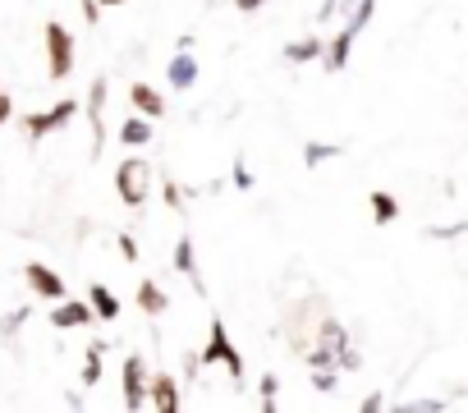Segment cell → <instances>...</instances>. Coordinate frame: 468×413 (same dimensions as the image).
<instances>
[{"mask_svg":"<svg viewBox=\"0 0 468 413\" xmlns=\"http://www.w3.org/2000/svg\"><path fill=\"white\" fill-rule=\"evenodd\" d=\"M372 10H377V0H358L354 5V15H349V24L331 37V47H322V60H326V69L331 74H340L345 65H349V51H354V37L372 24Z\"/></svg>","mask_w":468,"mask_h":413,"instance_id":"cell-1","label":"cell"},{"mask_svg":"<svg viewBox=\"0 0 468 413\" xmlns=\"http://www.w3.org/2000/svg\"><path fill=\"white\" fill-rule=\"evenodd\" d=\"M147 184H152V165H147V161L129 156V161L115 165V193H120L124 206H133V212L147 202Z\"/></svg>","mask_w":468,"mask_h":413,"instance_id":"cell-2","label":"cell"},{"mask_svg":"<svg viewBox=\"0 0 468 413\" xmlns=\"http://www.w3.org/2000/svg\"><path fill=\"white\" fill-rule=\"evenodd\" d=\"M47 74L56 79V83H65L69 74H74V37H69V28L65 24H47Z\"/></svg>","mask_w":468,"mask_h":413,"instance_id":"cell-3","label":"cell"},{"mask_svg":"<svg viewBox=\"0 0 468 413\" xmlns=\"http://www.w3.org/2000/svg\"><path fill=\"white\" fill-rule=\"evenodd\" d=\"M202 358H207V363H220L234 381H244V358H239V349L229 344V331H225L220 317H211V331H207V349H202Z\"/></svg>","mask_w":468,"mask_h":413,"instance_id":"cell-4","label":"cell"},{"mask_svg":"<svg viewBox=\"0 0 468 413\" xmlns=\"http://www.w3.org/2000/svg\"><path fill=\"white\" fill-rule=\"evenodd\" d=\"M74 115H79V101H74V97H65V101H56V106H47V111H33V115L24 120V129H28V138L37 143V138H47V133L65 129Z\"/></svg>","mask_w":468,"mask_h":413,"instance_id":"cell-5","label":"cell"},{"mask_svg":"<svg viewBox=\"0 0 468 413\" xmlns=\"http://www.w3.org/2000/svg\"><path fill=\"white\" fill-rule=\"evenodd\" d=\"M143 404H147V367H143V354H129L124 358V408L143 413Z\"/></svg>","mask_w":468,"mask_h":413,"instance_id":"cell-6","label":"cell"},{"mask_svg":"<svg viewBox=\"0 0 468 413\" xmlns=\"http://www.w3.org/2000/svg\"><path fill=\"white\" fill-rule=\"evenodd\" d=\"M101 106H106V74L92 79L88 88V120H92V156H101L106 147V120H101Z\"/></svg>","mask_w":468,"mask_h":413,"instance_id":"cell-7","label":"cell"},{"mask_svg":"<svg viewBox=\"0 0 468 413\" xmlns=\"http://www.w3.org/2000/svg\"><path fill=\"white\" fill-rule=\"evenodd\" d=\"M24 276H28L33 294H42V299H56V303H60V299L69 294L65 276H56V271H51V267H42V262H28V271H24Z\"/></svg>","mask_w":468,"mask_h":413,"instance_id":"cell-8","label":"cell"},{"mask_svg":"<svg viewBox=\"0 0 468 413\" xmlns=\"http://www.w3.org/2000/svg\"><path fill=\"white\" fill-rule=\"evenodd\" d=\"M147 404L161 413H179V381L175 376H147Z\"/></svg>","mask_w":468,"mask_h":413,"instance_id":"cell-9","label":"cell"},{"mask_svg":"<svg viewBox=\"0 0 468 413\" xmlns=\"http://www.w3.org/2000/svg\"><path fill=\"white\" fill-rule=\"evenodd\" d=\"M88 322H97V312H92V303H79V299H60V308L51 312V326H60V331L88 326Z\"/></svg>","mask_w":468,"mask_h":413,"instance_id":"cell-10","label":"cell"},{"mask_svg":"<svg viewBox=\"0 0 468 413\" xmlns=\"http://www.w3.org/2000/svg\"><path fill=\"white\" fill-rule=\"evenodd\" d=\"M165 79H170V88H175V92H188V88L197 83V60H193L188 51H179V56L165 65Z\"/></svg>","mask_w":468,"mask_h":413,"instance_id":"cell-11","label":"cell"},{"mask_svg":"<svg viewBox=\"0 0 468 413\" xmlns=\"http://www.w3.org/2000/svg\"><path fill=\"white\" fill-rule=\"evenodd\" d=\"M129 101H133V111H138V115H147V120H161V115H165L161 92H156V88H147V83H133V88H129Z\"/></svg>","mask_w":468,"mask_h":413,"instance_id":"cell-12","label":"cell"},{"mask_svg":"<svg viewBox=\"0 0 468 413\" xmlns=\"http://www.w3.org/2000/svg\"><path fill=\"white\" fill-rule=\"evenodd\" d=\"M175 267L188 276V285L197 290V294H207V285H202V276H197V258H193V239H179L175 244Z\"/></svg>","mask_w":468,"mask_h":413,"instance_id":"cell-13","label":"cell"},{"mask_svg":"<svg viewBox=\"0 0 468 413\" xmlns=\"http://www.w3.org/2000/svg\"><path fill=\"white\" fill-rule=\"evenodd\" d=\"M88 303H92V312H97L101 322H115V317H120V299H115L106 285H92V290H88Z\"/></svg>","mask_w":468,"mask_h":413,"instance_id":"cell-14","label":"cell"},{"mask_svg":"<svg viewBox=\"0 0 468 413\" xmlns=\"http://www.w3.org/2000/svg\"><path fill=\"white\" fill-rule=\"evenodd\" d=\"M120 138H124L129 147H147V143H152V120H147V115L124 120V124H120Z\"/></svg>","mask_w":468,"mask_h":413,"instance_id":"cell-15","label":"cell"},{"mask_svg":"<svg viewBox=\"0 0 468 413\" xmlns=\"http://www.w3.org/2000/svg\"><path fill=\"white\" fill-rule=\"evenodd\" d=\"M138 308L156 317V312H165V308H170V299H165V290H161L156 281H143V285H138Z\"/></svg>","mask_w":468,"mask_h":413,"instance_id":"cell-16","label":"cell"},{"mask_svg":"<svg viewBox=\"0 0 468 413\" xmlns=\"http://www.w3.org/2000/svg\"><path fill=\"white\" fill-rule=\"evenodd\" d=\"M367 202H372V221H377V226H390V221L399 217V202H395V197H390L386 188H377V193H372Z\"/></svg>","mask_w":468,"mask_h":413,"instance_id":"cell-17","label":"cell"},{"mask_svg":"<svg viewBox=\"0 0 468 413\" xmlns=\"http://www.w3.org/2000/svg\"><path fill=\"white\" fill-rule=\"evenodd\" d=\"M317 56H322V37H299V42L285 47V60H290V65H308V60H317Z\"/></svg>","mask_w":468,"mask_h":413,"instance_id":"cell-18","label":"cell"},{"mask_svg":"<svg viewBox=\"0 0 468 413\" xmlns=\"http://www.w3.org/2000/svg\"><path fill=\"white\" fill-rule=\"evenodd\" d=\"M317 335H322V349H331L335 358H340V349L349 344V340H345V326H340L335 317H322V326H317Z\"/></svg>","mask_w":468,"mask_h":413,"instance_id":"cell-19","label":"cell"},{"mask_svg":"<svg viewBox=\"0 0 468 413\" xmlns=\"http://www.w3.org/2000/svg\"><path fill=\"white\" fill-rule=\"evenodd\" d=\"M101 354H106V344H88L83 349V386H97L101 381Z\"/></svg>","mask_w":468,"mask_h":413,"instance_id":"cell-20","label":"cell"},{"mask_svg":"<svg viewBox=\"0 0 468 413\" xmlns=\"http://www.w3.org/2000/svg\"><path fill=\"white\" fill-rule=\"evenodd\" d=\"M335 156H340L335 143H308V147H303V165H313V170H317L322 161H335Z\"/></svg>","mask_w":468,"mask_h":413,"instance_id":"cell-21","label":"cell"},{"mask_svg":"<svg viewBox=\"0 0 468 413\" xmlns=\"http://www.w3.org/2000/svg\"><path fill=\"white\" fill-rule=\"evenodd\" d=\"M276 395H281V381H276V372H267V376H262V408H267V413H276V408H281V399H276Z\"/></svg>","mask_w":468,"mask_h":413,"instance_id":"cell-22","label":"cell"},{"mask_svg":"<svg viewBox=\"0 0 468 413\" xmlns=\"http://www.w3.org/2000/svg\"><path fill=\"white\" fill-rule=\"evenodd\" d=\"M313 390L331 395L335 390V367H313Z\"/></svg>","mask_w":468,"mask_h":413,"instance_id":"cell-23","label":"cell"},{"mask_svg":"<svg viewBox=\"0 0 468 413\" xmlns=\"http://www.w3.org/2000/svg\"><path fill=\"white\" fill-rule=\"evenodd\" d=\"M454 235H468V221H459V226H431L427 230V239H454Z\"/></svg>","mask_w":468,"mask_h":413,"instance_id":"cell-24","label":"cell"},{"mask_svg":"<svg viewBox=\"0 0 468 413\" xmlns=\"http://www.w3.org/2000/svg\"><path fill=\"white\" fill-rule=\"evenodd\" d=\"M234 188H244V193L253 188V170H249L244 161H234Z\"/></svg>","mask_w":468,"mask_h":413,"instance_id":"cell-25","label":"cell"},{"mask_svg":"<svg viewBox=\"0 0 468 413\" xmlns=\"http://www.w3.org/2000/svg\"><path fill=\"white\" fill-rule=\"evenodd\" d=\"M24 322H28V308H19L15 317H5V322H0V335H15V331H19Z\"/></svg>","mask_w":468,"mask_h":413,"instance_id":"cell-26","label":"cell"},{"mask_svg":"<svg viewBox=\"0 0 468 413\" xmlns=\"http://www.w3.org/2000/svg\"><path fill=\"white\" fill-rule=\"evenodd\" d=\"M165 206H175V212L184 206V193H179V184H175V179H165Z\"/></svg>","mask_w":468,"mask_h":413,"instance_id":"cell-27","label":"cell"},{"mask_svg":"<svg viewBox=\"0 0 468 413\" xmlns=\"http://www.w3.org/2000/svg\"><path fill=\"white\" fill-rule=\"evenodd\" d=\"M120 253H124V262H138V239L133 235H120Z\"/></svg>","mask_w":468,"mask_h":413,"instance_id":"cell-28","label":"cell"},{"mask_svg":"<svg viewBox=\"0 0 468 413\" xmlns=\"http://www.w3.org/2000/svg\"><path fill=\"white\" fill-rule=\"evenodd\" d=\"M404 408H422V413H431V408H445V399H427V395H422V399H409Z\"/></svg>","mask_w":468,"mask_h":413,"instance_id":"cell-29","label":"cell"},{"mask_svg":"<svg viewBox=\"0 0 468 413\" xmlns=\"http://www.w3.org/2000/svg\"><path fill=\"white\" fill-rule=\"evenodd\" d=\"M335 10H340V0H322V10H317V24H331V19H335Z\"/></svg>","mask_w":468,"mask_h":413,"instance_id":"cell-30","label":"cell"},{"mask_svg":"<svg viewBox=\"0 0 468 413\" xmlns=\"http://www.w3.org/2000/svg\"><path fill=\"white\" fill-rule=\"evenodd\" d=\"M10 115H15V97H10L5 88H0V124H5Z\"/></svg>","mask_w":468,"mask_h":413,"instance_id":"cell-31","label":"cell"},{"mask_svg":"<svg viewBox=\"0 0 468 413\" xmlns=\"http://www.w3.org/2000/svg\"><path fill=\"white\" fill-rule=\"evenodd\" d=\"M267 5V0H234V10H239V15H253V10H262Z\"/></svg>","mask_w":468,"mask_h":413,"instance_id":"cell-32","label":"cell"},{"mask_svg":"<svg viewBox=\"0 0 468 413\" xmlns=\"http://www.w3.org/2000/svg\"><path fill=\"white\" fill-rule=\"evenodd\" d=\"M83 19H88V24L101 19V5H97V0H83Z\"/></svg>","mask_w":468,"mask_h":413,"instance_id":"cell-33","label":"cell"},{"mask_svg":"<svg viewBox=\"0 0 468 413\" xmlns=\"http://www.w3.org/2000/svg\"><path fill=\"white\" fill-rule=\"evenodd\" d=\"M363 408H367V413H377V408H386V395H367V399H363Z\"/></svg>","mask_w":468,"mask_h":413,"instance_id":"cell-34","label":"cell"},{"mask_svg":"<svg viewBox=\"0 0 468 413\" xmlns=\"http://www.w3.org/2000/svg\"><path fill=\"white\" fill-rule=\"evenodd\" d=\"M97 5H106V10H111V5H124V0H97Z\"/></svg>","mask_w":468,"mask_h":413,"instance_id":"cell-35","label":"cell"}]
</instances>
